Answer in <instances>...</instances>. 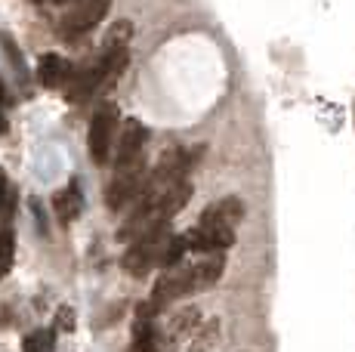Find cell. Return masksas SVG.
I'll list each match as a JSON object with an SVG mask.
<instances>
[{"label": "cell", "instance_id": "cell-22", "mask_svg": "<svg viewBox=\"0 0 355 352\" xmlns=\"http://www.w3.org/2000/svg\"><path fill=\"white\" fill-rule=\"evenodd\" d=\"M0 133H6V118H3V108H0Z\"/></svg>", "mask_w": 355, "mask_h": 352}, {"label": "cell", "instance_id": "cell-12", "mask_svg": "<svg viewBox=\"0 0 355 352\" xmlns=\"http://www.w3.org/2000/svg\"><path fill=\"white\" fill-rule=\"evenodd\" d=\"M65 74H68V62L59 53H44L37 59V80L44 87H59Z\"/></svg>", "mask_w": 355, "mask_h": 352}, {"label": "cell", "instance_id": "cell-6", "mask_svg": "<svg viewBox=\"0 0 355 352\" xmlns=\"http://www.w3.org/2000/svg\"><path fill=\"white\" fill-rule=\"evenodd\" d=\"M112 10V0H84L74 12H68V19L62 22V31H65V40L68 37H80L87 31H93L96 25L105 19V12Z\"/></svg>", "mask_w": 355, "mask_h": 352}, {"label": "cell", "instance_id": "cell-15", "mask_svg": "<svg viewBox=\"0 0 355 352\" xmlns=\"http://www.w3.org/2000/svg\"><path fill=\"white\" fill-rule=\"evenodd\" d=\"M25 352H53L56 349V331L46 328V331H31L22 343Z\"/></svg>", "mask_w": 355, "mask_h": 352}, {"label": "cell", "instance_id": "cell-4", "mask_svg": "<svg viewBox=\"0 0 355 352\" xmlns=\"http://www.w3.org/2000/svg\"><path fill=\"white\" fill-rule=\"evenodd\" d=\"M114 133H118V112L112 105L99 108L90 121V133H87V152H90L93 164H108V155L114 146Z\"/></svg>", "mask_w": 355, "mask_h": 352}, {"label": "cell", "instance_id": "cell-10", "mask_svg": "<svg viewBox=\"0 0 355 352\" xmlns=\"http://www.w3.org/2000/svg\"><path fill=\"white\" fill-rule=\"evenodd\" d=\"M53 211H56L59 222H74L80 216V211H84V198H80V188L78 182H71L68 188H62V192L53 195Z\"/></svg>", "mask_w": 355, "mask_h": 352}, {"label": "cell", "instance_id": "cell-9", "mask_svg": "<svg viewBox=\"0 0 355 352\" xmlns=\"http://www.w3.org/2000/svg\"><path fill=\"white\" fill-rule=\"evenodd\" d=\"M102 84H105V71H102V62L87 65V69H80L78 74H74L71 84H68V96H71L74 103H80V99L93 96V93H96Z\"/></svg>", "mask_w": 355, "mask_h": 352}, {"label": "cell", "instance_id": "cell-8", "mask_svg": "<svg viewBox=\"0 0 355 352\" xmlns=\"http://www.w3.org/2000/svg\"><path fill=\"white\" fill-rule=\"evenodd\" d=\"M155 313H158V309L152 306V300L139 306L136 324H133V346H130V352H155V343H158V337H155V324H152Z\"/></svg>", "mask_w": 355, "mask_h": 352}, {"label": "cell", "instance_id": "cell-20", "mask_svg": "<svg viewBox=\"0 0 355 352\" xmlns=\"http://www.w3.org/2000/svg\"><path fill=\"white\" fill-rule=\"evenodd\" d=\"M3 198H6V176L0 170V207H3Z\"/></svg>", "mask_w": 355, "mask_h": 352}, {"label": "cell", "instance_id": "cell-2", "mask_svg": "<svg viewBox=\"0 0 355 352\" xmlns=\"http://www.w3.org/2000/svg\"><path fill=\"white\" fill-rule=\"evenodd\" d=\"M148 179H152V173H148V167L142 158H136L133 164H127V167H118V173H114L112 186H108V192H105L108 211L118 213V211H124L127 204L139 201L142 192H146V186H148Z\"/></svg>", "mask_w": 355, "mask_h": 352}, {"label": "cell", "instance_id": "cell-11", "mask_svg": "<svg viewBox=\"0 0 355 352\" xmlns=\"http://www.w3.org/2000/svg\"><path fill=\"white\" fill-rule=\"evenodd\" d=\"M223 272H226V256H223V250L204 254V260H198V263H195V290H198V288H210V284H216Z\"/></svg>", "mask_w": 355, "mask_h": 352}, {"label": "cell", "instance_id": "cell-5", "mask_svg": "<svg viewBox=\"0 0 355 352\" xmlns=\"http://www.w3.org/2000/svg\"><path fill=\"white\" fill-rule=\"evenodd\" d=\"M164 229H167V226H164ZM164 229H155V232H148V235H142V238L130 241L124 260H121L124 272H130L133 279H142V275H146L152 266H158V250H161V241H164Z\"/></svg>", "mask_w": 355, "mask_h": 352}, {"label": "cell", "instance_id": "cell-19", "mask_svg": "<svg viewBox=\"0 0 355 352\" xmlns=\"http://www.w3.org/2000/svg\"><path fill=\"white\" fill-rule=\"evenodd\" d=\"M56 328L74 331V313H71V309H59V315H56Z\"/></svg>", "mask_w": 355, "mask_h": 352}, {"label": "cell", "instance_id": "cell-1", "mask_svg": "<svg viewBox=\"0 0 355 352\" xmlns=\"http://www.w3.org/2000/svg\"><path fill=\"white\" fill-rule=\"evenodd\" d=\"M244 220V201L229 195V198L216 201L204 211L201 222L186 235V245L195 254H214V250H226L235 245V226Z\"/></svg>", "mask_w": 355, "mask_h": 352}, {"label": "cell", "instance_id": "cell-17", "mask_svg": "<svg viewBox=\"0 0 355 352\" xmlns=\"http://www.w3.org/2000/svg\"><path fill=\"white\" fill-rule=\"evenodd\" d=\"M12 254H16V238H12L10 229H0V269L3 272H10Z\"/></svg>", "mask_w": 355, "mask_h": 352}, {"label": "cell", "instance_id": "cell-7", "mask_svg": "<svg viewBox=\"0 0 355 352\" xmlns=\"http://www.w3.org/2000/svg\"><path fill=\"white\" fill-rule=\"evenodd\" d=\"M146 139H148V130H146V124H142V121H136V118L124 121L121 137H118V161H114V164H118V167L133 164V161L139 158Z\"/></svg>", "mask_w": 355, "mask_h": 352}, {"label": "cell", "instance_id": "cell-16", "mask_svg": "<svg viewBox=\"0 0 355 352\" xmlns=\"http://www.w3.org/2000/svg\"><path fill=\"white\" fill-rule=\"evenodd\" d=\"M130 37H133V25H130L127 19H121V22H114L112 28H108V35H105V50H112V46H127Z\"/></svg>", "mask_w": 355, "mask_h": 352}, {"label": "cell", "instance_id": "cell-14", "mask_svg": "<svg viewBox=\"0 0 355 352\" xmlns=\"http://www.w3.org/2000/svg\"><path fill=\"white\" fill-rule=\"evenodd\" d=\"M99 62H102V71H105V80H114L127 71L130 50L127 46H112V50H105V56H102Z\"/></svg>", "mask_w": 355, "mask_h": 352}, {"label": "cell", "instance_id": "cell-3", "mask_svg": "<svg viewBox=\"0 0 355 352\" xmlns=\"http://www.w3.org/2000/svg\"><path fill=\"white\" fill-rule=\"evenodd\" d=\"M192 290H195V266H186V263H180V266H170V269H164L161 279L155 281L152 306L161 313V309H167L173 300L192 294Z\"/></svg>", "mask_w": 355, "mask_h": 352}, {"label": "cell", "instance_id": "cell-13", "mask_svg": "<svg viewBox=\"0 0 355 352\" xmlns=\"http://www.w3.org/2000/svg\"><path fill=\"white\" fill-rule=\"evenodd\" d=\"M189 254V245H186V235H164L161 241V250H158V266L170 269V266H180L182 256Z\"/></svg>", "mask_w": 355, "mask_h": 352}, {"label": "cell", "instance_id": "cell-21", "mask_svg": "<svg viewBox=\"0 0 355 352\" xmlns=\"http://www.w3.org/2000/svg\"><path fill=\"white\" fill-rule=\"evenodd\" d=\"M3 103H6V87H3V80H0V108H3Z\"/></svg>", "mask_w": 355, "mask_h": 352}, {"label": "cell", "instance_id": "cell-18", "mask_svg": "<svg viewBox=\"0 0 355 352\" xmlns=\"http://www.w3.org/2000/svg\"><path fill=\"white\" fill-rule=\"evenodd\" d=\"M3 50H6V56H10V62H12V69H16L19 78H25V62H22V50L16 46V40H12L10 35H3Z\"/></svg>", "mask_w": 355, "mask_h": 352}]
</instances>
